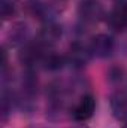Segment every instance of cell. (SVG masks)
Segmentation results:
<instances>
[{"mask_svg":"<svg viewBox=\"0 0 127 128\" xmlns=\"http://www.w3.org/2000/svg\"><path fill=\"white\" fill-rule=\"evenodd\" d=\"M78 15L84 22H97L103 16V6L99 0H82L78 6Z\"/></svg>","mask_w":127,"mask_h":128,"instance_id":"obj_1","label":"cell"},{"mask_svg":"<svg viewBox=\"0 0 127 128\" xmlns=\"http://www.w3.org/2000/svg\"><path fill=\"white\" fill-rule=\"evenodd\" d=\"M108 26L115 30V32H121L127 26V2L121 0L115 4V8L109 12L108 18H106Z\"/></svg>","mask_w":127,"mask_h":128,"instance_id":"obj_2","label":"cell"},{"mask_svg":"<svg viewBox=\"0 0 127 128\" xmlns=\"http://www.w3.org/2000/svg\"><path fill=\"white\" fill-rule=\"evenodd\" d=\"M90 51L99 58H106L114 51V40L108 34H97L90 43Z\"/></svg>","mask_w":127,"mask_h":128,"instance_id":"obj_3","label":"cell"},{"mask_svg":"<svg viewBox=\"0 0 127 128\" xmlns=\"http://www.w3.org/2000/svg\"><path fill=\"white\" fill-rule=\"evenodd\" d=\"M96 109V100L93 96H84L73 109V118L76 121H87L93 116Z\"/></svg>","mask_w":127,"mask_h":128,"instance_id":"obj_4","label":"cell"},{"mask_svg":"<svg viewBox=\"0 0 127 128\" xmlns=\"http://www.w3.org/2000/svg\"><path fill=\"white\" fill-rule=\"evenodd\" d=\"M61 36V28L57 24L48 22L42 27V30L37 34V43L43 48V46H52L57 43V40Z\"/></svg>","mask_w":127,"mask_h":128,"instance_id":"obj_5","label":"cell"},{"mask_svg":"<svg viewBox=\"0 0 127 128\" xmlns=\"http://www.w3.org/2000/svg\"><path fill=\"white\" fill-rule=\"evenodd\" d=\"M90 55H91V51L90 49L84 48L79 43H73L69 48V51H67L66 60L72 64V66H75V67H82V66H85V64L88 63Z\"/></svg>","mask_w":127,"mask_h":128,"instance_id":"obj_6","label":"cell"},{"mask_svg":"<svg viewBox=\"0 0 127 128\" xmlns=\"http://www.w3.org/2000/svg\"><path fill=\"white\" fill-rule=\"evenodd\" d=\"M42 57V46L36 42V43H27L24 45V48L21 49V52L18 54V58L23 64H34L37 60H40Z\"/></svg>","mask_w":127,"mask_h":128,"instance_id":"obj_7","label":"cell"},{"mask_svg":"<svg viewBox=\"0 0 127 128\" xmlns=\"http://www.w3.org/2000/svg\"><path fill=\"white\" fill-rule=\"evenodd\" d=\"M111 107L114 110V115L117 118H126L127 116V91L121 90L114 92L111 97Z\"/></svg>","mask_w":127,"mask_h":128,"instance_id":"obj_8","label":"cell"},{"mask_svg":"<svg viewBox=\"0 0 127 128\" xmlns=\"http://www.w3.org/2000/svg\"><path fill=\"white\" fill-rule=\"evenodd\" d=\"M27 27L24 26V24H17L11 33H9V40H11V43L12 45H18V43H24L26 42V39H27Z\"/></svg>","mask_w":127,"mask_h":128,"instance_id":"obj_9","label":"cell"},{"mask_svg":"<svg viewBox=\"0 0 127 128\" xmlns=\"http://www.w3.org/2000/svg\"><path fill=\"white\" fill-rule=\"evenodd\" d=\"M64 61H66V58L61 57V55L49 54V55L45 57L43 64H45V68H48V70H58V68H61L64 66Z\"/></svg>","mask_w":127,"mask_h":128,"instance_id":"obj_10","label":"cell"},{"mask_svg":"<svg viewBox=\"0 0 127 128\" xmlns=\"http://www.w3.org/2000/svg\"><path fill=\"white\" fill-rule=\"evenodd\" d=\"M14 14H15L14 4L9 3V2H3V4H2V18L3 20H9V18H12Z\"/></svg>","mask_w":127,"mask_h":128,"instance_id":"obj_11","label":"cell"},{"mask_svg":"<svg viewBox=\"0 0 127 128\" xmlns=\"http://www.w3.org/2000/svg\"><path fill=\"white\" fill-rule=\"evenodd\" d=\"M123 128H127V119H126V124H124V127Z\"/></svg>","mask_w":127,"mask_h":128,"instance_id":"obj_12","label":"cell"}]
</instances>
